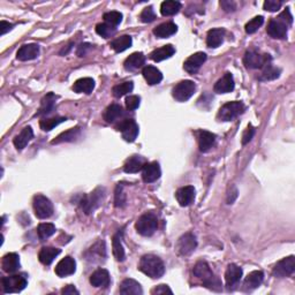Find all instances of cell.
Here are the masks:
<instances>
[{
	"label": "cell",
	"instance_id": "cell-1",
	"mask_svg": "<svg viewBox=\"0 0 295 295\" xmlns=\"http://www.w3.org/2000/svg\"><path fill=\"white\" fill-rule=\"evenodd\" d=\"M193 272H194V274L198 279L203 281V286L215 292H221L222 290L221 279L217 276H215L214 272L211 271V269H210L209 264L206 262H197L195 264Z\"/></svg>",
	"mask_w": 295,
	"mask_h": 295
},
{
	"label": "cell",
	"instance_id": "cell-21",
	"mask_svg": "<svg viewBox=\"0 0 295 295\" xmlns=\"http://www.w3.org/2000/svg\"><path fill=\"white\" fill-rule=\"evenodd\" d=\"M110 281V273L105 269H98L90 276V284L97 288H106Z\"/></svg>",
	"mask_w": 295,
	"mask_h": 295
},
{
	"label": "cell",
	"instance_id": "cell-12",
	"mask_svg": "<svg viewBox=\"0 0 295 295\" xmlns=\"http://www.w3.org/2000/svg\"><path fill=\"white\" fill-rule=\"evenodd\" d=\"M295 271V257L294 256H288L285 257L283 260L278 262V263L274 265L273 271V276L276 278H286L290 277L294 273Z\"/></svg>",
	"mask_w": 295,
	"mask_h": 295
},
{
	"label": "cell",
	"instance_id": "cell-19",
	"mask_svg": "<svg viewBox=\"0 0 295 295\" xmlns=\"http://www.w3.org/2000/svg\"><path fill=\"white\" fill-rule=\"evenodd\" d=\"M242 274L244 271L239 265L232 263L227 267V270L225 272V280H226V286L228 288L234 287L239 281L241 280Z\"/></svg>",
	"mask_w": 295,
	"mask_h": 295
},
{
	"label": "cell",
	"instance_id": "cell-55",
	"mask_svg": "<svg viewBox=\"0 0 295 295\" xmlns=\"http://www.w3.org/2000/svg\"><path fill=\"white\" fill-rule=\"evenodd\" d=\"M61 294H64V295H74V294L78 295V294H80V292H78L76 288H75L74 285H67L66 287L62 288Z\"/></svg>",
	"mask_w": 295,
	"mask_h": 295
},
{
	"label": "cell",
	"instance_id": "cell-31",
	"mask_svg": "<svg viewBox=\"0 0 295 295\" xmlns=\"http://www.w3.org/2000/svg\"><path fill=\"white\" fill-rule=\"evenodd\" d=\"M95 89V81L91 77H82L75 81L73 84V90L77 94L89 95Z\"/></svg>",
	"mask_w": 295,
	"mask_h": 295
},
{
	"label": "cell",
	"instance_id": "cell-53",
	"mask_svg": "<svg viewBox=\"0 0 295 295\" xmlns=\"http://www.w3.org/2000/svg\"><path fill=\"white\" fill-rule=\"evenodd\" d=\"M151 293L152 294H166V293L172 294L173 292L171 288L167 286V285H159V286H157L155 290H152Z\"/></svg>",
	"mask_w": 295,
	"mask_h": 295
},
{
	"label": "cell",
	"instance_id": "cell-27",
	"mask_svg": "<svg viewBox=\"0 0 295 295\" xmlns=\"http://www.w3.org/2000/svg\"><path fill=\"white\" fill-rule=\"evenodd\" d=\"M57 99H58V96L57 95H54L53 93H49L47 96H44L43 99H42L41 107H39L38 112L36 113V117L47 116V114H50L52 111L54 110L55 101H57Z\"/></svg>",
	"mask_w": 295,
	"mask_h": 295
},
{
	"label": "cell",
	"instance_id": "cell-4",
	"mask_svg": "<svg viewBox=\"0 0 295 295\" xmlns=\"http://www.w3.org/2000/svg\"><path fill=\"white\" fill-rule=\"evenodd\" d=\"M271 55L267 53H262L256 50H249L246 52L244 57V62L246 67L251 68V70H262L267 65L271 64Z\"/></svg>",
	"mask_w": 295,
	"mask_h": 295
},
{
	"label": "cell",
	"instance_id": "cell-3",
	"mask_svg": "<svg viewBox=\"0 0 295 295\" xmlns=\"http://www.w3.org/2000/svg\"><path fill=\"white\" fill-rule=\"evenodd\" d=\"M158 227V218L153 212H146L137 219L135 228L143 237H151Z\"/></svg>",
	"mask_w": 295,
	"mask_h": 295
},
{
	"label": "cell",
	"instance_id": "cell-45",
	"mask_svg": "<svg viewBox=\"0 0 295 295\" xmlns=\"http://www.w3.org/2000/svg\"><path fill=\"white\" fill-rule=\"evenodd\" d=\"M116 31H117V28L109 24H106V22H104V24H98L96 25V32L104 38L112 37V36L116 34Z\"/></svg>",
	"mask_w": 295,
	"mask_h": 295
},
{
	"label": "cell",
	"instance_id": "cell-49",
	"mask_svg": "<svg viewBox=\"0 0 295 295\" xmlns=\"http://www.w3.org/2000/svg\"><path fill=\"white\" fill-rule=\"evenodd\" d=\"M114 203L117 208H123L126 204V195H124L123 186L118 185L116 189V195H114Z\"/></svg>",
	"mask_w": 295,
	"mask_h": 295
},
{
	"label": "cell",
	"instance_id": "cell-11",
	"mask_svg": "<svg viewBox=\"0 0 295 295\" xmlns=\"http://www.w3.org/2000/svg\"><path fill=\"white\" fill-rule=\"evenodd\" d=\"M196 247H197L196 237L193 233H191V232L181 235L175 245L176 251H178V254L181 255V256H188V255H191L192 252L195 250Z\"/></svg>",
	"mask_w": 295,
	"mask_h": 295
},
{
	"label": "cell",
	"instance_id": "cell-47",
	"mask_svg": "<svg viewBox=\"0 0 295 295\" xmlns=\"http://www.w3.org/2000/svg\"><path fill=\"white\" fill-rule=\"evenodd\" d=\"M123 14H121L120 12H117V11L107 12V13H105L103 16L104 21L106 22V24L113 25V27L119 25L121 24V21H123Z\"/></svg>",
	"mask_w": 295,
	"mask_h": 295
},
{
	"label": "cell",
	"instance_id": "cell-41",
	"mask_svg": "<svg viewBox=\"0 0 295 295\" xmlns=\"http://www.w3.org/2000/svg\"><path fill=\"white\" fill-rule=\"evenodd\" d=\"M80 128L76 127V128H72L70 130H66V132L61 133L58 137H55V140L52 141V144H59V143H64V142H73L80 135Z\"/></svg>",
	"mask_w": 295,
	"mask_h": 295
},
{
	"label": "cell",
	"instance_id": "cell-18",
	"mask_svg": "<svg viewBox=\"0 0 295 295\" xmlns=\"http://www.w3.org/2000/svg\"><path fill=\"white\" fill-rule=\"evenodd\" d=\"M39 55V45L38 44H25L19 49L16 58L20 61H29L35 60Z\"/></svg>",
	"mask_w": 295,
	"mask_h": 295
},
{
	"label": "cell",
	"instance_id": "cell-20",
	"mask_svg": "<svg viewBox=\"0 0 295 295\" xmlns=\"http://www.w3.org/2000/svg\"><path fill=\"white\" fill-rule=\"evenodd\" d=\"M234 87H235V83H234L233 75L231 73H225L224 76L219 78L217 83L215 84L214 90L215 93L217 94H227V93H232V91L234 90Z\"/></svg>",
	"mask_w": 295,
	"mask_h": 295
},
{
	"label": "cell",
	"instance_id": "cell-14",
	"mask_svg": "<svg viewBox=\"0 0 295 295\" xmlns=\"http://www.w3.org/2000/svg\"><path fill=\"white\" fill-rule=\"evenodd\" d=\"M206 60V54L204 52H196V53L192 54L183 64V68L187 73L195 74L199 71V68L202 67V65L204 64Z\"/></svg>",
	"mask_w": 295,
	"mask_h": 295
},
{
	"label": "cell",
	"instance_id": "cell-7",
	"mask_svg": "<svg viewBox=\"0 0 295 295\" xmlns=\"http://www.w3.org/2000/svg\"><path fill=\"white\" fill-rule=\"evenodd\" d=\"M2 290L4 293H19V292L24 291L27 286L28 281L25 274H13V276L4 277L1 279Z\"/></svg>",
	"mask_w": 295,
	"mask_h": 295
},
{
	"label": "cell",
	"instance_id": "cell-26",
	"mask_svg": "<svg viewBox=\"0 0 295 295\" xmlns=\"http://www.w3.org/2000/svg\"><path fill=\"white\" fill-rule=\"evenodd\" d=\"M32 139H34V130H32L30 126H28L25 127V128L21 130V133L15 136L13 143H14V146L18 150H24Z\"/></svg>",
	"mask_w": 295,
	"mask_h": 295
},
{
	"label": "cell",
	"instance_id": "cell-24",
	"mask_svg": "<svg viewBox=\"0 0 295 295\" xmlns=\"http://www.w3.org/2000/svg\"><path fill=\"white\" fill-rule=\"evenodd\" d=\"M217 136L208 130H199L198 133V147L202 152H208L215 146Z\"/></svg>",
	"mask_w": 295,
	"mask_h": 295
},
{
	"label": "cell",
	"instance_id": "cell-33",
	"mask_svg": "<svg viewBox=\"0 0 295 295\" xmlns=\"http://www.w3.org/2000/svg\"><path fill=\"white\" fill-rule=\"evenodd\" d=\"M61 250L58 248H53V247H43L41 249L38 254V258L39 262L44 265H50L52 262L54 261V258L60 254Z\"/></svg>",
	"mask_w": 295,
	"mask_h": 295
},
{
	"label": "cell",
	"instance_id": "cell-5",
	"mask_svg": "<svg viewBox=\"0 0 295 295\" xmlns=\"http://www.w3.org/2000/svg\"><path fill=\"white\" fill-rule=\"evenodd\" d=\"M246 107L242 101H229L222 105L217 118L221 121H232L245 112Z\"/></svg>",
	"mask_w": 295,
	"mask_h": 295
},
{
	"label": "cell",
	"instance_id": "cell-2",
	"mask_svg": "<svg viewBox=\"0 0 295 295\" xmlns=\"http://www.w3.org/2000/svg\"><path fill=\"white\" fill-rule=\"evenodd\" d=\"M139 270L152 279H158L165 273L164 262L156 255H144L139 263Z\"/></svg>",
	"mask_w": 295,
	"mask_h": 295
},
{
	"label": "cell",
	"instance_id": "cell-43",
	"mask_svg": "<svg viewBox=\"0 0 295 295\" xmlns=\"http://www.w3.org/2000/svg\"><path fill=\"white\" fill-rule=\"evenodd\" d=\"M67 119L64 117H54V118H48V119H42L41 123H39V126L41 128L44 130V132H50L58 124H60L62 123H65Z\"/></svg>",
	"mask_w": 295,
	"mask_h": 295
},
{
	"label": "cell",
	"instance_id": "cell-29",
	"mask_svg": "<svg viewBox=\"0 0 295 295\" xmlns=\"http://www.w3.org/2000/svg\"><path fill=\"white\" fill-rule=\"evenodd\" d=\"M146 64V55L142 52H135V53L130 54L128 58L123 62V66L127 71H135L139 68L143 67Z\"/></svg>",
	"mask_w": 295,
	"mask_h": 295
},
{
	"label": "cell",
	"instance_id": "cell-9",
	"mask_svg": "<svg viewBox=\"0 0 295 295\" xmlns=\"http://www.w3.org/2000/svg\"><path fill=\"white\" fill-rule=\"evenodd\" d=\"M196 91V84L191 80H185L179 82L176 86L173 88L172 96L178 101H187L189 98L194 96Z\"/></svg>",
	"mask_w": 295,
	"mask_h": 295
},
{
	"label": "cell",
	"instance_id": "cell-50",
	"mask_svg": "<svg viewBox=\"0 0 295 295\" xmlns=\"http://www.w3.org/2000/svg\"><path fill=\"white\" fill-rule=\"evenodd\" d=\"M141 103V98L136 95H132V96H128L126 98V107L128 111H134L136 110L137 107L140 106Z\"/></svg>",
	"mask_w": 295,
	"mask_h": 295
},
{
	"label": "cell",
	"instance_id": "cell-57",
	"mask_svg": "<svg viewBox=\"0 0 295 295\" xmlns=\"http://www.w3.org/2000/svg\"><path fill=\"white\" fill-rule=\"evenodd\" d=\"M221 6L224 8L225 12H234L235 8H237V5L233 1H221Z\"/></svg>",
	"mask_w": 295,
	"mask_h": 295
},
{
	"label": "cell",
	"instance_id": "cell-10",
	"mask_svg": "<svg viewBox=\"0 0 295 295\" xmlns=\"http://www.w3.org/2000/svg\"><path fill=\"white\" fill-rule=\"evenodd\" d=\"M117 130H119L123 134V139L126 142L132 143L136 140L137 135H139L140 128L139 124L136 123V121L134 119H124L121 120L117 126Z\"/></svg>",
	"mask_w": 295,
	"mask_h": 295
},
{
	"label": "cell",
	"instance_id": "cell-44",
	"mask_svg": "<svg viewBox=\"0 0 295 295\" xmlns=\"http://www.w3.org/2000/svg\"><path fill=\"white\" fill-rule=\"evenodd\" d=\"M133 89H134L133 82L128 81V82H123V83H120V84H117V86H114L112 89V93H113L114 97L120 98V97L124 96V95L132 93Z\"/></svg>",
	"mask_w": 295,
	"mask_h": 295
},
{
	"label": "cell",
	"instance_id": "cell-56",
	"mask_svg": "<svg viewBox=\"0 0 295 295\" xmlns=\"http://www.w3.org/2000/svg\"><path fill=\"white\" fill-rule=\"evenodd\" d=\"M91 49V45L88 44V43H84V44H81L80 47L77 48V55L78 57H86V54L88 53V51H89Z\"/></svg>",
	"mask_w": 295,
	"mask_h": 295
},
{
	"label": "cell",
	"instance_id": "cell-32",
	"mask_svg": "<svg viewBox=\"0 0 295 295\" xmlns=\"http://www.w3.org/2000/svg\"><path fill=\"white\" fill-rule=\"evenodd\" d=\"M178 31V27L173 22H165V24L159 25L158 27L153 29V35L158 38H167L173 36Z\"/></svg>",
	"mask_w": 295,
	"mask_h": 295
},
{
	"label": "cell",
	"instance_id": "cell-17",
	"mask_svg": "<svg viewBox=\"0 0 295 295\" xmlns=\"http://www.w3.org/2000/svg\"><path fill=\"white\" fill-rule=\"evenodd\" d=\"M195 188L193 186H186L178 189L175 193V197L180 206L186 208L191 205L195 201Z\"/></svg>",
	"mask_w": 295,
	"mask_h": 295
},
{
	"label": "cell",
	"instance_id": "cell-58",
	"mask_svg": "<svg viewBox=\"0 0 295 295\" xmlns=\"http://www.w3.org/2000/svg\"><path fill=\"white\" fill-rule=\"evenodd\" d=\"M13 27H14V25L9 24V22H6V21H1V24H0V29H1V35H5L6 32H8L9 30H12Z\"/></svg>",
	"mask_w": 295,
	"mask_h": 295
},
{
	"label": "cell",
	"instance_id": "cell-23",
	"mask_svg": "<svg viewBox=\"0 0 295 295\" xmlns=\"http://www.w3.org/2000/svg\"><path fill=\"white\" fill-rule=\"evenodd\" d=\"M2 270L7 273H15L20 269V256L15 252H9L2 257L1 262Z\"/></svg>",
	"mask_w": 295,
	"mask_h": 295
},
{
	"label": "cell",
	"instance_id": "cell-15",
	"mask_svg": "<svg viewBox=\"0 0 295 295\" xmlns=\"http://www.w3.org/2000/svg\"><path fill=\"white\" fill-rule=\"evenodd\" d=\"M162 175L160 166L157 162L147 163L142 169V179L146 183H152L157 181Z\"/></svg>",
	"mask_w": 295,
	"mask_h": 295
},
{
	"label": "cell",
	"instance_id": "cell-34",
	"mask_svg": "<svg viewBox=\"0 0 295 295\" xmlns=\"http://www.w3.org/2000/svg\"><path fill=\"white\" fill-rule=\"evenodd\" d=\"M174 53H175L174 47L171 44H169V45H164V47L157 49V50L153 51L152 53L150 54V58H151L153 61L160 62V61L165 60V59L171 58Z\"/></svg>",
	"mask_w": 295,
	"mask_h": 295
},
{
	"label": "cell",
	"instance_id": "cell-40",
	"mask_svg": "<svg viewBox=\"0 0 295 295\" xmlns=\"http://www.w3.org/2000/svg\"><path fill=\"white\" fill-rule=\"evenodd\" d=\"M180 9H181V4L179 1H174V0H167L160 5V13L163 16L175 15L176 13H179Z\"/></svg>",
	"mask_w": 295,
	"mask_h": 295
},
{
	"label": "cell",
	"instance_id": "cell-51",
	"mask_svg": "<svg viewBox=\"0 0 295 295\" xmlns=\"http://www.w3.org/2000/svg\"><path fill=\"white\" fill-rule=\"evenodd\" d=\"M283 2L281 1H276V0H267L264 2V9L268 12H277L279 11Z\"/></svg>",
	"mask_w": 295,
	"mask_h": 295
},
{
	"label": "cell",
	"instance_id": "cell-38",
	"mask_svg": "<svg viewBox=\"0 0 295 295\" xmlns=\"http://www.w3.org/2000/svg\"><path fill=\"white\" fill-rule=\"evenodd\" d=\"M132 44H133L132 37L128 35H123L114 39L112 43H111V48H112L116 52H118V53H120V52H123L126 51L127 49H129L132 47Z\"/></svg>",
	"mask_w": 295,
	"mask_h": 295
},
{
	"label": "cell",
	"instance_id": "cell-39",
	"mask_svg": "<svg viewBox=\"0 0 295 295\" xmlns=\"http://www.w3.org/2000/svg\"><path fill=\"white\" fill-rule=\"evenodd\" d=\"M281 70L278 67L272 66L271 64H269L264 68H262V73L258 76L260 81H273L280 76Z\"/></svg>",
	"mask_w": 295,
	"mask_h": 295
},
{
	"label": "cell",
	"instance_id": "cell-25",
	"mask_svg": "<svg viewBox=\"0 0 295 295\" xmlns=\"http://www.w3.org/2000/svg\"><path fill=\"white\" fill-rule=\"evenodd\" d=\"M142 74H143V77L146 78V81L148 82V84H150V86L159 84L163 80L162 72H160L157 67L150 66V65L143 67Z\"/></svg>",
	"mask_w": 295,
	"mask_h": 295
},
{
	"label": "cell",
	"instance_id": "cell-16",
	"mask_svg": "<svg viewBox=\"0 0 295 295\" xmlns=\"http://www.w3.org/2000/svg\"><path fill=\"white\" fill-rule=\"evenodd\" d=\"M55 274L58 277H67L73 274L75 271H76V262H75L74 258H72L71 256H66L65 258L59 262L55 267Z\"/></svg>",
	"mask_w": 295,
	"mask_h": 295
},
{
	"label": "cell",
	"instance_id": "cell-8",
	"mask_svg": "<svg viewBox=\"0 0 295 295\" xmlns=\"http://www.w3.org/2000/svg\"><path fill=\"white\" fill-rule=\"evenodd\" d=\"M104 198V188H97L94 192H91L90 194L84 195L83 198L81 199V208L86 212L87 215L91 214L95 211V209H97L100 205L101 201Z\"/></svg>",
	"mask_w": 295,
	"mask_h": 295
},
{
	"label": "cell",
	"instance_id": "cell-36",
	"mask_svg": "<svg viewBox=\"0 0 295 295\" xmlns=\"http://www.w3.org/2000/svg\"><path fill=\"white\" fill-rule=\"evenodd\" d=\"M123 109L119 104H112L105 110L104 112V120L109 123H116L117 120H119L121 117L123 116Z\"/></svg>",
	"mask_w": 295,
	"mask_h": 295
},
{
	"label": "cell",
	"instance_id": "cell-54",
	"mask_svg": "<svg viewBox=\"0 0 295 295\" xmlns=\"http://www.w3.org/2000/svg\"><path fill=\"white\" fill-rule=\"evenodd\" d=\"M279 18L281 19V20H284L285 22H286V24L288 25H291L292 24H293V16H292V14H291V12H290V8H286L285 9V11L281 13V14L279 15Z\"/></svg>",
	"mask_w": 295,
	"mask_h": 295
},
{
	"label": "cell",
	"instance_id": "cell-35",
	"mask_svg": "<svg viewBox=\"0 0 295 295\" xmlns=\"http://www.w3.org/2000/svg\"><path fill=\"white\" fill-rule=\"evenodd\" d=\"M123 231H118V233L113 237L112 240V248H113V255L116 257L118 262H123L126 258V254H124V249L123 246Z\"/></svg>",
	"mask_w": 295,
	"mask_h": 295
},
{
	"label": "cell",
	"instance_id": "cell-37",
	"mask_svg": "<svg viewBox=\"0 0 295 295\" xmlns=\"http://www.w3.org/2000/svg\"><path fill=\"white\" fill-rule=\"evenodd\" d=\"M120 293L121 294H135L141 295L143 294V290L141 285L134 279H124L120 285Z\"/></svg>",
	"mask_w": 295,
	"mask_h": 295
},
{
	"label": "cell",
	"instance_id": "cell-6",
	"mask_svg": "<svg viewBox=\"0 0 295 295\" xmlns=\"http://www.w3.org/2000/svg\"><path fill=\"white\" fill-rule=\"evenodd\" d=\"M32 205H34V211L36 217L39 219H48L53 215V211H54L53 204H52V202L47 197V196L41 194L35 195Z\"/></svg>",
	"mask_w": 295,
	"mask_h": 295
},
{
	"label": "cell",
	"instance_id": "cell-46",
	"mask_svg": "<svg viewBox=\"0 0 295 295\" xmlns=\"http://www.w3.org/2000/svg\"><path fill=\"white\" fill-rule=\"evenodd\" d=\"M263 24H264V18L263 16H255L254 19H251L250 21L248 22L247 25H246V27H245V29H246V32H247V34H249V35H251V34H255V32H256L258 29H260L262 25H263Z\"/></svg>",
	"mask_w": 295,
	"mask_h": 295
},
{
	"label": "cell",
	"instance_id": "cell-48",
	"mask_svg": "<svg viewBox=\"0 0 295 295\" xmlns=\"http://www.w3.org/2000/svg\"><path fill=\"white\" fill-rule=\"evenodd\" d=\"M141 21L144 22V24H150V22H153L156 20V14L155 11H153L152 6H149V7H146L141 13L140 16Z\"/></svg>",
	"mask_w": 295,
	"mask_h": 295
},
{
	"label": "cell",
	"instance_id": "cell-13",
	"mask_svg": "<svg viewBox=\"0 0 295 295\" xmlns=\"http://www.w3.org/2000/svg\"><path fill=\"white\" fill-rule=\"evenodd\" d=\"M287 29L288 25L278 16L276 19L270 20V22L268 25L267 32L270 37L274 39H285L287 37Z\"/></svg>",
	"mask_w": 295,
	"mask_h": 295
},
{
	"label": "cell",
	"instance_id": "cell-22",
	"mask_svg": "<svg viewBox=\"0 0 295 295\" xmlns=\"http://www.w3.org/2000/svg\"><path fill=\"white\" fill-rule=\"evenodd\" d=\"M264 280V273L262 271H252L246 277L244 281V290L247 292L256 290L257 287H260L262 283Z\"/></svg>",
	"mask_w": 295,
	"mask_h": 295
},
{
	"label": "cell",
	"instance_id": "cell-52",
	"mask_svg": "<svg viewBox=\"0 0 295 295\" xmlns=\"http://www.w3.org/2000/svg\"><path fill=\"white\" fill-rule=\"evenodd\" d=\"M254 135H255V128L251 126V124H249L248 128L245 130L244 135H242V144L246 146V144L250 142L252 137H254Z\"/></svg>",
	"mask_w": 295,
	"mask_h": 295
},
{
	"label": "cell",
	"instance_id": "cell-30",
	"mask_svg": "<svg viewBox=\"0 0 295 295\" xmlns=\"http://www.w3.org/2000/svg\"><path fill=\"white\" fill-rule=\"evenodd\" d=\"M147 162L141 156H132L126 160L123 165V171L126 173H137L143 169Z\"/></svg>",
	"mask_w": 295,
	"mask_h": 295
},
{
	"label": "cell",
	"instance_id": "cell-28",
	"mask_svg": "<svg viewBox=\"0 0 295 295\" xmlns=\"http://www.w3.org/2000/svg\"><path fill=\"white\" fill-rule=\"evenodd\" d=\"M225 30L222 28H216L209 30L206 35V45L211 49H216L221 47V44L224 42Z\"/></svg>",
	"mask_w": 295,
	"mask_h": 295
},
{
	"label": "cell",
	"instance_id": "cell-42",
	"mask_svg": "<svg viewBox=\"0 0 295 295\" xmlns=\"http://www.w3.org/2000/svg\"><path fill=\"white\" fill-rule=\"evenodd\" d=\"M55 226L53 224H51V222H42V224L38 225L37 227V233L38 237L41 239L42 241L47 240L50 237H52L55 233Z\"/></svg>",
	"mask_w": 295,
	"mask_h": 295
}]
</instances>
